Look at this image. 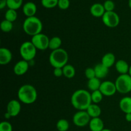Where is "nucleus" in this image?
<instances>
[{"instance_id": "nucleus-1", "label": "nucleus", "mask_w": 131, "mask_h": 131, "mask_svg": "<svg viewBox=\"0 0 131 131\" xmlns=\"http://www.w3.org/2000/svg\"><path fill=\"white\" fill-rule=\"evenodd\" d=\"M71 104L78 111H86L92 103L91 93L84 89L75 91L71 96Z\"/></svg>"}, {"instance_id": "nucleus-2", "label": "nucleus", "mask_w": 131, "mask_h": 131, "mask_svg": "<svg viewBox=\"0 0 131 131\" xmlns=\"http://www.w3.org/2000/svg\"><path fill=\"white\" fill-rule=\"evenodd\" d=\"M37 91L31 84H24L20 87L17 92V97L20 102L25 104H31L37 99Z\"/></svg>"}, {"instance_id": "nucleus-3", "label": "nucleus", "mask_w": 131, "mask_h": 131, "mask_svg": "<svg viewBox=\"0 0 131 131\" xmlns=\"http://www.w3.org/2000/svg\"><path fill=\"white\" fill-rule=\"evenodd\" d=\"M23 29L28 35L33 36L42 33L43 24L39 18L36 16L27 17L23 24Z\"/></svg>"}, {"instance_id": "nucleus-4", "label": "nucleus", "mask_w": 131, "mask_h": 131, "mask_svg": "<svg viewBox=\"0 0 131 131\" xmlns=\"http://www.w3.org/2000/svg\"><path fill=\"white\" fill-rule=\"evenodd\" d=\"M69 54L64 49L52 51L49 57V61L52 67L54 68H63L67 64Z\"/></svg>"}, {"instance_id": "nucleus-5", "label": "nucleus", "mask_w": 131, "mask_h": 131, "mask_svg": "<svg viewBox=\"0 0 131 131\" xmlns=\"http://www.w3.org/2000/svg\"><path fill=\"white\" fill-rule=\"evenodd\" d=\"M37 50L31 41H26L20 46L19 52L23 60L29 62L35 58L37 54Z\"/></svg>"}, {"instance_id": "nucleus-6", "label": "nucleus", "mask_w": 131, "mask_h": 131, "mask_svg": "<svg viewBox=\"0 0 131 131\" xmlns=\"http://www.w3.org/2000/svg\"><path fill=\"white\" fill-rule=\"evenodd\" d=\"M115 83L118 93L127 94L131 92V77L128 74L119 75Z\"/></svg>"}, {"instance_id": "nucleus-7", "label": "nucleus", "mask_w": 131, "mask_h": 131, "mask_svg": "<svg viewBox=\"0 0 131 131\" xmlns=\"http://www.w3.org/2000/svg\"><path fill=\"white\" fill-rule=\"evenodd\" d=\"M49 40L50 39L46 35L41 33L32 37L31 42L37 49L44 51L49 48Z\"/></svg>"}, {"instance_id": "nucleus-8", "label": "nucleus", "mask_w": 131, "mask_h": 131, "mask_svg": "<svg viewBox=\"0 0 131 131\" xmlns=\"http://www.w3.org/2000/svg\"><path fill=\"white\" fill-rule=\"evenodd\" d=\"M104 24L108 28H116L120 23V17L114 11L106 12L102 17Z\"/></svg>"}, {"instance_id": "nucleus-9", "label": "nucleus", "mask_w": 131, "mask_h": 131, "mask_svg": "<svg viewBox=\"0 0 131 131\" xmlns=\"http://www.w3.org/2000/svg\"><path fill=\"white\" fill-rule=\"evenodd\" d=\"M91 117L86 111H78L73 116L72 121L74 125L79 127H83L89 124Z\"/></svg>"}, {"instance_id": "nucleus-10", "label": "nucleus", "mask_w": 131, "mask_h": 131, "mask_svg": "<svg viewBox=\"0 0 131 131\" xmlns=\"http://www.w3.org/2000/svg\"><path fill=\"white\" fill-rule=\"evenodd\" d=\"M99 90L104 96H107V97L114 95L117 92L115 83H113L111 81H105L102 82Z\"/></svg>"}, {"instance_id": "nucleus-11", "label": "nucleus", "mask_w": 131, "mask_h": 131, "mask_svg": "<svg viewBox=\"0 0 131 131\" xmlns=\"http://www.w3.org/2000/svg\"><path fill=\"white\" fill-rule=\"evenodd\" d=\"M21 110V105L19 101L11 100L9 101L6 107V112L8 113L12 117H15L17 116Z\"/></svg>"}, {"instance_id": "nucleus-12", "label": "nucleus", "mask_w": 131, "mask_h": 131, "mask_svg": "<svg viewBox=\"0 0 131 131\" xmlns=\"http://www.w3.org/2000/svg\"><path fill=\"white\" fill-rule=\"evenodd\" d=\"M29 69V62L24 60L17 61L14 65L13 71L17 75H23L28 72Z\"/></svg>"}, {"instance_id": "nucleus-13", "label": "nucleus", "mask_w": 131, "mask_h": 131, "mask_svg": "<svg viewBox=\"0 0 131 131\" xmlns=\"http://www.w3.org/2000/svg\"><path fill=\"white\" fill-rule=\"evenodd\" d=\"M37 11V5L35 3L31 2V1L26 3L23 6V12L24 15L27 17L35 16Z\"/></svg>"}, {"instance_id": "nucleus-14", "label": "nucleus", "mask_w": 131, "mask_h": 131, "mask_svg": "<svg viewBox=\"0 0 131 131\" xmlns=\"http://www.w3.org/2000/svg\"><path fill=\"white\" fill-rule=\"evenodd\" d=\"M12 60V53L10 49L5 47L0 48V64L5 65L8 64Z\"/></svg>"}, {"instance_id": "nucleus-15", "label": "nucleus", "mask_w": 131, "mask_h": 131, "mask_svg": "<svg viewBox=\"0 0 131 131\" xmlns=\"http://www.w3.org/2000/svg\"><path fill=\"white\" fill-rule=\"evenodd\" d=\"M90 12L91 15L95 17H102L106 12V10L102 4L96 3L91 6Z\"/></svg>"}, {"instance_id": "nucleus-16", "label": "nucleus", "mask_w": 131, "mask_h": 131, "mask_svg": "<svg viewBox=\"0 0 131 131\" xmlns=\"http://www.w3.org/2000/svg\"><path fill=\"white\" fill-rule=\"evenodd\" d=\"M88 125L91 131H102L104 129V122L99 117L91 118Z\"/></svg>"}, {"instance_id": "nucleus-17", "label": "nucleus", "mask_w": 131, "mask_h": 131, "mask_svg": "<svg viewBox=\"0 0 131 131\" xmlns=\"http://www.w3.org/2000/svg\"><path fill=\"white\" fill-rule=\"evenodd\" d=\"M129 67L130 66L129 65L128 63L124 60H119L115 63V69L120 75L128 74Z\"/></svg>"}, {"instance_id": "nucleus-18", "label": "nucleus", "mask_w": 131, "mask_h": 131, "mask_svg": "<svg viewBox=\"0 0 131 131\" xmlns=\"http://www.w3.org/2000/svg\"><path fill=\"white\" fill-rule=\"evenodd\" d=\"M119 106L124 113H131V97H123L120 101Z\"/></svg>"}, {"instance_id": "nucleus-19", "label": "nucleus", "mask_w": 131, "mask_h": 131, "mask_svg": "<svg viewBox=\"0 0 131 131\" xmlns=\"http://www.w3.org/2000/svg\"><path fill=\"white\" fill-rule=\"evenodd\" d=\"M95 72L96 78L99 79H102L106 78V75L109 73V68L106 67L102 63H99L96 65L94 67Z\"/></svg>"}, {"instance_id": "nucleus-20", "label": "nucleus", "mask_w": 131, "mask_h": 131, "mask_svg": "<svg viewBox=\"0 0 131 131\" xmlns=\"http://www.w3.org/2000/svg\"><path fill=\"white\" fill-rule=\"evenodd\" d=\"M86 111L88 113L91 118L99 117L101 115V112H102V110H101L100 106L97 104L93 103L91 104Z\"/></svg>"}, {"instance_id": "nucleus-21", "label": "nucleus", "mask_w": 131, "mask_h": 131, "mask_svg": "<svg viewBox=\"0 0 131 131\" xmlns=\"http://www.w3.org/2000/svg\"><path fill=\"white\" fill-rule=\"evenodd\" d=\"M115 63H116V58L114 54L111 52H107L105 54L101 61V63L103 64L107 68L111 67Z\"/></svg>"}, {"instance_id": "nucleus-22", "label": "nucleus", "mask_w": 131, "mask_h": 131, "mask_svg": "<svg viewBox=\"0 0 131 131\" xmlns=\"http://www.w3.org/2000/svg\"><path fill=\"white\" fill-rule=\"evenodd\" d=\"M101 83L102 82H101L100 79L97 78H94L88 80L87 86H88V89L92 92L96 90H99L101 85Z\"/></svg>"}, {"instance_id": "nucleus-23", "label": "nucleus", "mask_w": 131, "mask_h": 131, "mask_svg": "<svg viewBox=\"0 0 131 131\" xmlns=\"http://www.w3.org/2000/svg\"><path fill=\"white\" fill-rule=\"evenodd\" d=\"M63 75L68 79L73 78L75 75V69L72 65L67 64L62 68Z\"/></svg>"}, {"instance_id": "nucleus-24", "label": "nucleus", "mask_w": 131, "mask_h": 131, "mask_svg": "<svg viewBox=\"0 0 131 131\" xmlns=\"http://www.w3.org/2000/svg\"><path fill=\"white\" fill-rule=\"evenodd\" d=\"M62 44V40L59 37H53L49 40V48L52 51L58 49Z\"/></svg>"}, {"instance_id": "nucleus-25", "label": "nucleus", "mask_w": 131, "mask_h": 131, "mask_svg": "<svg viewBox=\"0 0 131 131\" xmlns=\"http://www.w3.org/2000/svg\"><path fill=\"white\" fill-rule=\"evenodd\" d=\"M23 0H7L6 6L8 9L17 10L21 7Z\"/></svg>"}, {"instance_id": "nucleus-26", "label": "nucleus", "mask_w": 131, "mask_h": 131, "mask_svg": "<svg viewBox=\"0 0 131 131\" xmlns=\"http://www.w3.org/2000/svg\"><path fill=\"white\" fill-rule=\"evenodd\" d=\"M103 96V94L101 93V92L99 90L92 92L91 93V99H92V103L98 104L99 103H100L102 101Z\"/></svg>"}, {"instance_id": "nucleus-27", "label": "nucleus", "mask_w": 131, "mask_h": 131, "mask_svg": "<svg viewBox=\"0 0 131 131\" xmlns=\"http://www.w3.org/2000/svg\"><path fill=\"white\" fill-rule=\"evenodd\" d=\"M69 126V122L65 119H60L56 123V128L58 131H67Z\"/></svg>"}, {"instance_id": "nucleus-28", "label": "nucleus", "mask_w": 131, "mask_h": 131, "mask_svg": "<svg viewBox=\"0 0 131 131\" xmlns=\"http://www.w3.org/2000/svg\"><path fill=\"white\" fill-rule=\"evenodd\" d=\"M5 17L6 20L13 23V22L15 21L17 18V13L16 10H12V9H8L5 12Z\"/></svg>"}, {"instance_id": "nucleus-29", "label": "nucleus", "mask_w": 131, "mask_h": 131, "mask_svg": "<svg viewBox=\"0 0 131 131\" xmlns=\"http://www.w3.org/2000/svg\"><path fill=\"white\" fill-rule=\"evenodd\" d=\"M0 27H1V29L3 32H4V33H8V32L11 31L12 30L13 23L5 19V20L1 21Z\"/></svg>"}, {"instance_id": "nucleus-30", "label": "nucleus", "mask_w": 131, "mask_h": 131, "mask_svg": "<svg viewBox=\"0 0 131 131\" xmlns=\"http://www.w3.org/2000/svg\"><path fill=\"white\" fill-rule=\"evenodd\" d=\"M58 0H41V4L46 8H53L58 6Z\"/></svg>"}, {"instance_id": "nucleus-31", "label": "nucleus", "mask_w": 131, "mask_h": 131, "mask_svg": "<svg viewBox=\"0 0 131 131\" xmlns=\"http://www.w3.org/2000/svg\"><path fill=\"white\" fill-rule=\"evenodd\" d=\"M106 12H111L114 11L115 5V3L112 0H106L103 4Z\"/></svg>"}, {"instance_id": "nucleus-32", "label": "nucleus", "mask_w": 131, "mask_h": 131, "mask_svg": "<svg viewBox=\"0 0 131 131\" xmlns=\"http://www.w3.org/2000/svg\"><path fill=\"white\" fill-rule=\"evenodd\" d=\"M12 124L7 121H3L0 124V131H12Z\"/></svg>"}, {"instance_id": "nucleus-33", "label": "nucleus", "mask_w": 131, "mask_h": 131, "mask_svg": "<svg viewBox=\"0 0 131 131\" xmlns=\"http://www.w3.org/2000/svg\"><path fill=\"white\" fill-rule=\"evenodd\" d=\"M84 75H85V77L88 80H90L91 79H93L94 78H96L95 72L94 68H87L85 70V71H84Z\"/></svg>"}, {"instance_id": "nucleus-34", "label": "nucleus", "mask_w": 131, "mask_h": 131, "mask_svg": "<svg viewBox=\"0 0 131 131\" xmlns=\"http://www.w3.org/2000/svg\"><path fill=\"white\" fill-rule=\"evenodd\" d=\"M58 6L61 10H67L70 6V1L69 0H58Z\"/></svg>"}, {"instance_id": "nucleus-35", "label": "nucleus", "mask_w": 131, "mask_h": 131, "mask_svg": "<svg viewBox=\"0 0 131 131\" xmlns=\"http://www.w3.org/2000/svg\"><path fill=\"white\" fill-rule=\"evenodd\" d=\"M54 75L56 78H60L61 76L63 75L62 68H54L53 71Z\"/></svg>"}, {"instance_id": "nucleus-36", "label": "nucleus", "mask_w": 131, "mask_h": 131, "mask_svg": "<svg viewBox=\"0 0 131 131\" xmlns=\"http://www.w3.org/2000/svg\"><path fill=\"white\" fill-rule=\"evenodd\" d=\"M6 2H7V0H0V9L1 10L6 6Z\"/></svg>"}, {"instance_id": "nucleus-37", "label": "nucleus", "mask_w": 131, "mask_h": 131, "mask_svg": "<svg viewBox=\"0 0 131 131\" xmlns=\"http://www.w3.org/2000/svg\"><path fill=\"white\" fill-rule=\"evenodd\" d=\"M125 120L128 122H131V113L125 114Z\"/></svg>"}, {"instance_id": "nucleus-38", "label": "nucleus", "mask_w": 131, "mask_h": 131, "mask_svg": "<svg viewBox=\"0 0 131 131\" xmlns=\"http://www.w3.org/2000/svg\"><path fill=\"white\" fill-rule=\"evenodd\" d=\"M5 118H6V119H9V118H10L12 116H10V115L8 113L6 112V113L5 114Z\"/></svg>"}, {"instance_id": "nucleus-39", "label": "nucleus", "mask_w": 131, "mask_h": 131, "mask_svg": "<svg viewBox=\"0 0 131 131\" xmlns=\"http://www.w3.org/2000/svg\"><path fill=\"white\" fill-rule=\"evenodd\" d=\"M128 74H129V75L131 77V65L130 66V67H129V72H128Z\"/></svg>"}, {"instance_id": "nucleus-40", "label": "nucleus", "mask_w": 131, "mask_h": 131, "mask_svg": "<svg viewBox=\"0 0 131 131\" xmlns=\"http://www.w3.org/2000/svg\"><path fill=\"white\" fill-rule=\"evenodd\" d=\"M128 5H129V8L131 9V0H129V1H128Z\"/></svg>"}, {"instance_id": "nucleus-41", "label": "nucleus", "mask_w": 131, "mask_h": 131, "mask_svg": "<svg viewBox=\"0 0 131 131\" xmlns=\"http://www.w3.org/2000/svg\"><path fill=\"white\" fill-rule=\"evenodd\" d=\"M102 131H112V130H110V129H104Z\"/></svg>"}, {"instance_id": "nucleus-42", "label": "nucleus", "mask_w": 131, "mask_h": 131, "mask_svg": "<svg viewBox=\"0 0 131 131\" xmlns=\"http://www.w3.org/2000/svg\"><path fill=\"white\" fill-rule=\"evenodd\" d=\"M56 131H58V130H56Z\"/></svg>"}]
</instances>
